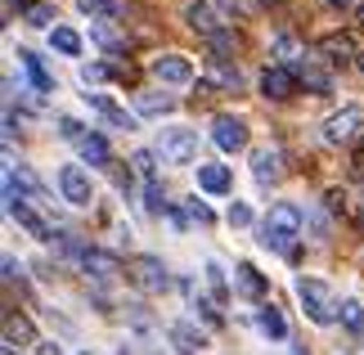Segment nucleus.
I'll return each instance as SVG.
<instances>
[{
  "label": "nucleus",
  "mask_w": 364,
  "mask_h": 355,
  "mask_svg": "<svg viewBox=\"0 0 364 355\" xmlns=\"http://www.w3.org/2000/svg\"><path fill=\"white\" fill-rule=\"evenodd\" d=\"M297 238H301V211L292 203H274L270 216L261 221V243L274 248V252H292Z\"/></svg>",
  "instance_id": "nucleus-1"
},
{
  "label": "nucleus",
  "mask_w": 364,
  "mask_h": 355,
  "mask_svg": "<svg viewBox=\"0 0 364 355\" xmlns=\"http://www.w3.org/2000/svg\"><path fill=\"white\" fill-rule=\"evenodd\" d=\"M297 302L306 310V319L311 324H333L338 319V302H333V292H328V283H319V279H297Z\"/></svg>",
  "instance_id": "nucleus-2"
},
{
  "label": "nucleus",
  "mask_w": 364,
  "mask_h": 355,
  "mask_svg": "<svg viewBox=\"0 0 364 355\" xmlns=\"http://www.w3.org/2000/svg\"><path fill=\"white\" fill-rule=\"evenodd\" d=\"M158 153H162V162L189 166L193 158H198V135H193V131H185V126H176V131H162V139H158Z\"/></svg>",
  "instance_id": "nucleus-3"
},
{
  "label": "nucleus",
  "mask_w": 364,
  "mask_h": 355,
  "mask_svg": "<svg viewBox=\"0 0 364 355\" xmlns=\"http://www.w3.org/2000/svg\"><path fill=\"white\" fill-rule=\"evenodd\" d=\"M360 126H364V112L360 108H342V112H333V117L324 122V139L328 144H351V139L360 135Z\"/></svg>",
  "instance_id": "nucleus-4"
},
{
  "label": "nucleus",
  "mask_w": 364,
  "mask_h": 355,
  "mask_svg": "<svg viewBox=\"0 0 364 355\" xmlns=\"http://www.w3.org/2000/svg\"><path fill=\"white\" fill-rule=\"evenodd\" d=\"M59 194H63V198H68L73 207H86V203H90V176L81 171L77 162L59 166Z\"/></svg>",
  "instance_id": "nucleus-5"
},
{
  "label": "nucleus",
  "mask_w": 364,
  "mask_h": 355,
  "mask_svg": "<svg viewBox=\"0 0 364 355\" xmlns=\"http://www.w3.org/2000/svg\"><path fill=\"white\" fill-rule=\"evenodd\" d=\"M153 77H158L162 86H185V81H193V63L180 59V54H158V59H153Z\"/></svg>",
  "instance_id": "nucleus-6"
},
{
  "label": "nucleus",
  "mask_w": 364,
  "mask_h": 355,
  "mask_svg": "<svg viewBox=\"0 0 364 355\" xmlns=\"http://www.w3.org/2000/svg\"><path fill=\"white\" fill-rule=\"evenodd\" d=\"M292 90H297V73L284 63H274V68H265L261 73V95L265 99H288Z\"/></svg>",
  "instance_id": "nucleus-7"
},
{
  "label": "nucleus",
  "mask_w": 364,
  "mask_h": 355,
  "mask_svg": "<svg viewBox=\"0 0 364 355\" xmlns=\"http://www.w3.org/2000/svg\"><path fill=\"white\" fill-rule=\"evenodd\" d=\"M212 139L225 153H239V149H247V126L239 117H216L212 122Z\"/></svg>",
  "instance_id": "nucleus-8"
},
{
  "label": "nucleus",
  "mask_w": 364,
  "mask_h": 355,
  "mask_svg": "<svg viewBox=\"0 0 364 355\" xmlns=\"http://www.w3.org/2000/svg\"><path fill=\"white\" fill-rule=\"evenodd\" d=\"M131 279H135L144 292H162V288H166V265H162L158 257H135Z\"/></svg>",
  "instance_id": "nucleus-9"
},
{
  "label": "nucleus",
  "mask_w": 364,
  "mask_h": 355,
  "mask_svg": "<svg viewBox=\"0 0 364 355\" xmlns=\"http://www.w3.org/2000/svg\"><path fill=\"white\" fill-rule=\"evenodd\" d=\"M166 337H171V346H176L180 355H198V351L207 346V337H203V329H193L189 319H176L171 329H166Z\"/></svg>",
  "instance_id": "nucleus-10"
},
{
  "label": "nucleus",
  "mask_w": 364,
  "mask_h": 355,
  "mask_svg": "<svg viewBox=\"0 0 364 355\" xmlns=\"http://www.w3.org/2000/svg\"><path fill=\"white\" fill-rule=\"evenodd\" d=\"M9 216L18 221V225H23V230L32 234V238H41V243H50V238H54V230H50V221H46V216H36V211L27 207L23 198H18V203H9Z\"/></svg>",
  "instance_id": "nucleus-11"
},
{
  "label": "nucleus",
  "mask_w": 364,
  "mask_h": 355,
  "mask_svg": "<svg viewBox=\"0 0 364 355\" xmlns=\"http://www.w3.org/2000/svg\"><path fill=\"white\" fill-rule=\"evenodd\" d=\"M230 184H234V176L225 162H198V189L203 194H230Z\"/></svg>",
  "instance_id": "nucleus-12"
},
{
  "label": "nucleus",
  "mask_w": 364,
  "mask_h": 355,
  "mask_svg": "<svg viewBox=\"0 0 364 355\" xmlns=\"http://www.w3.org/2000/svg\"><path fill=\"white\" fill-rule=\"evenodd\" d=\"M185 18H189V27H193V32H203L207 41H212L216 32H225V27L216 23V9L207 5V0H193V5H185Z\"/></svg>",
  "instance_id": "nucleus-13"
},
{
  "label": "nucleus",
  "mask_w": 364,
  "mask_h": 355,
  "mask_svg": "<svg viewBox=\"0 0 364 355\" xmlns=\"http://www.w3.org/2000/svg\"><path fill=\"white\" fill-rule=\"evenodd\" d=\"M319 54H324L328 63H346V59H360V50H355V41L346 36V32H328L324 41H319Z\"/></svg>",
  "instance_id": "nucleus-14"
},
{
  "label": "nucleus",
  "mask_w": 364,
  "mask_h": 355,
  "mask_svg": "<svg viewBox=\"0 0 364 355\" xmlns=\"http://www.w3.org/2000/svg\"><path fill=\"white\" fill-rule=\"evenodd\" d=\"M171 108H176L171 95H158V90H139L135 95V112H139V117H166Z\"/></svg>",
  "instance_id": "nucleus-15"
},
{
  "label": "nucleus",
  "mask_w": 364,
  "mask_h": 355,
  "mask_svg": "<svg viewBox=\"0 0 364 355\" xmlns=\"http://www.w3.org/2000/svg\"><path fill=\"white\" fill-rule=\"evenodd\" d=\"M86 99H90V108L100 112V117H108L113 126H122V131H131V126H135V117H131L126 108H117L113 99H104V95H90V90H86Z\"/></svg>",
  "instance_id": "nucleus-16"
},
{
  "label": "nucleus",
  "mask_w": 364,
  "mask_h": 355,
  "mask_svg": "<svg viewBox=\"0 0 364 355\" xmlns=\"http://www.w3.org/2000/svg\"><path fill=\"white\" fill-rule=\"evenodd\" d=\"M279 171H284V166H279V153L274 149H257V153H252V176H257L261 184H274Z\"/></svg>",
  "instance_id": "nucleus-17"
},
{
  "label": "nucleus",
  "mask_w": 364,
  "mask_h": 355,
  "mask_svg": "<svg viewBox=\"0 0 364 355\" xmlns=\"http://www.w3.org/2000/svg\"><path fill=\"white\" fill-rule=\"evenodd\" d=\"M234 279H239V288H243L247 297H257V302L265 297V275H261L252 261H239V265H234Z\"/></svg>",
  "instance_id": "nucleus-18"
},
{
  "label": "nucleus",
  "mask_w": 364,
  "mask_h": 355,
  "mask_svg": "<svg viewBox=\"0 0 364 355\" xmlns=\"http://www.w3.org/2000/svg\"><path fill=\"white\" fill-rule=\"evenodd\" d=\"M18 63L27 68V77H32V90H36V95H50V90H54L50 73H46V68H41V59H36L32 50H18Z\"/></svg>",
  "instance_id": "nucleus-19"
},
{
  "label": "nucleus",
  "mask_w": 364,
  "mask_h": 355,
  "mask_svg": "<svg viewBox=\"0 0 364 355\" xmlns=\"http://www.w3.org/2000/svg\"><path fill=\"white\" fill-rule=\"evenodd\" d=\"M257 324H261L265 337H274V342H284V337H288V324H284V315H279V306H270V302L257 310Z\"/></svg>",
  "instance_id": "nucleus-20"
},
{
  "label": "nucleus",
  "mask_w": 364,
  "mask_h": 355,
  "mask_svg": "<svg viewBox=\"0 0 364 355\" xmlns=\"http://www.w3.org/2000/svg\"><path fill=\"white\" fill-rule=\"evenodd\" d=\"M77 9L86 14V18L108 23V18H117V14H122V0H77Z\"/></svg>",
  "instance_id": "nucleus-21"
},
{
  "label": "nucleus",
  "mask_w": 364,
  "mask_h": 355,
  "mask_svg": "<svg viewBox=\"0 0 364 355\" xmlns=\"http://www.w3.org/2000/svg\"><path fill=\"white\" fill-rule=\"evenodd\" d=\"M18 342H32V319L9 315L5 319V346H18Z\"/></svg>",
  "instance_id": "nucleus-22"
},
{
  "label": "nucleus",
  "mask_w": 364,
  "mask_h": 355,
  "mask_svg": "<svg viewBox=\"0 0 364 355\" xmlns=\"http://www.w3.org/2000/svg\"><path fill=\"white\" fill-rule=\"evenodd\" d=\"M81 158H86L90 166H104L108 162V139L104 135H86L81 139Z\"/></svg>",
  "instance_id": "nucleus-23"
},
{
  "label": "nucleus",
  "mask_w": 364,
  "mask_h": 355,
  "mask_svg": "<svg viewBox=\"0 0 364 355\" xmlns=\"http://www.w3.org/2000/svg\"><path fill=\"white\" fill-rule=\"evenodd\" d=\"M81 265H86V275H100V279H108L117 270V261L104 257V252H81Z\"/></svg>",
  "instance_id": "nucleus-24"
},
{
  "label": "nucleus",
  "mask_w": 364,
  "mask_h": 355,
  "mask_svg": "<svg viewBox=\"0 0 364 355\" xmlns=\"http://www.w3.org/2000/svg\"><path fill=\"white\" fill-rule=\"evenodd\" d=\"M50 46L59 50V54H81V36L73 32V27H54V32H50Z\"/></svg>",
  "instance_id": "nucleus-25"
},
{
  "label": "nucleus",
  "mask_w": 364,
  "mask_h": 355,
  "mask_svg": "<svg viewBox=\"0 0 364 355\" xmlns=\"http://www.w3.org/2000/svg\"><path fill=\"white\" fill-rule=\"evenodd\" d=\"M338 319H342L351 333H360V329H364V306L355 302V297H346V302L338 306Z\"/></svg>",
  "instance_id": "nucleus-26"
},
{
  "label": "nucleus",
  "mask_w": 364,
  "mask_h": 355,
  "mask_svg": "<svg viewBox=\"0 0 364 355\" xmlns=\"http://www.w3.org/2000/svg\"><path fill=\"white\" fill-rule=\"evenodd\" d=\"M207 46H212V59H220V63H225L230 54L239 50V41H234V32H216L212 41H207Z\"/></svg>",
  "instance_id": "nucleus-27"
},
{
  "label": "nucleus",
  "mask_w": 364,
  "mask_h": 355,
  "mask_svg": "<svg viewBox=\"0 0 364 355\" xmlns=\"http://www.w3.org/2000/svg\"><path fill=\"white\" fill-rule=\"evenodd\" d=\"M301 81H306L315 95H328V73H324L319 63H306V68H301Z\"/></svg>",
  "instance_id": "nucleus-28"
},
{
  "label": "nucleus",
  "mask_w": 364,
  "mask_h": 355,
  "mask_svg": "<svg viewBox=\"0 0 364 355\" xmlns=\"http://www.w3.org/2000/svg\"><path fill=\"white\" fill-rule=\"evenodd\" d=\"M203 270H207V283H212V292H216V302H225V297H230V283H225V270H220L216 261H207Z\"/></svg>",
  "instance_id": "nucleus-29"
},
{
  "label": "nucleus",
  "mask_w": 364,
  "mask_h": 355,
  "mask_svg": "<svg viewBox=\"0 0 364 355\" xmlns=\"http://www.w3.org/2000/svg\"><path fill=\"white\" fill-rule=\"evenodd\" d=\"M144 207L153 211V216H162V211H166V198H162V184H158V180L144 184Z\"/></svg>",
  "instance_id": "nucleus-30"
},
{
  "label": "nucleus",
  "mask_w": 364,
  "mask_h": 355,
  "mask_svg": "<svg viewBox=\"0 0 364 355\" xmlns=\"http://www.w3.org/2000/svg\"><path fill=\"white\" fill-rule=\"evenodd\" d=\"M81 81H86V86H104V81H108V68L104 63H81Z\"/></svg>",
  "instance_id": "nucleus-31"
},
{
  "label": "nucleus",
  "mask_w": 364,
  "mask_h": 355,
  "mask_svg": "<svg viewBox=\"0 0 364 355\" xmlns=\"http://www.w3.org/2000/svg\"><path fill=\"white\" fill-rule=\"evenodd\" d=\"M50 18H54L50 5H32V9H27V23H32V27H50ZM50 32H54V27H50Z\"/></svg>",
  "instance_id": "nucleus-32"
},
{
  "label": "nucleus",
  "mask_w": 364,
  "mask_h": 355,
  "mask_svg": "<svg viewBox=\"0 0 364 355\" xmlns=\"http://www.w3.org/2000/svg\"><path fill=\"white\" fill-rule=\"evenodd\" d=\"M189 216L198 221V225H212V221H216V216H212V207H207L203 198H189Z\"/></svg>",
  "instance_id": "nucleus-33"
},
{
  "label": "nucleus",
  "mask_w": 364,
  "mask_h": 355,
  "mask_svg": "<svg viewBox=\"0 0 364 355\" xmlns=\"http://www.w3.org/2000/svg\"><path fill=\"white\" fill-rule=\"evenodd\" d=\"M59 135H63V139H77V144L86 139V135H81V122H77V117H59Z\"/></svg>",
  "instance_id": "nucleus-34"
},
{
  "label": "nucleus",
  "mask_w": 364,
  "mask_h": 355,
  "mask_svg": "<svg viewBox=\"0 0 364 355\" xmlns=\"http://www.w3.org/2000/svg\"><path fill=\"white\" fill-rule=\"evenodd\" d=\"M230 225H252V207L247 203H234L230 207Z\"/></svg>",
  "instance_id": "nucleus-35"
},
{
  "label": "nucleus",
  "mask_w": 364,
  "mask_h": 355,
  "mask_svg": "<svg viewBox=\"0 0 364 355\" xmlns=\"http://www.w3.org/2000/svg\"><path fill=\"white\" fill-rule=\"evenodd\" d=\"M274 50L284 54V59H292V54H297V41H292V36H279V41H274Z\"/></svg>",
  "instance_id": "nucleus-36"
},
{
  "label": "nucleus",
  "mask_w": 364,
  "mask_h": 355,
  "mask_svg": "<svg viewBox=\"0 0 364 355\" xmlns=\"http://www.w3.org/2000/svg\"><path fill=\"white\" fill-rule=\"evenodd\" d=\"M193 306L203 310V319H207V324H220V315H216V310H212V302H193Z\"/></svg>",
  "instance_id": "nucleus-37"
},
{
  "label": "nucleus",
  "mask_w": 364,
  "mask_h": 355,
  "mask_svg": "<svg viewBox=\"0 0 364 355\" xmlns=\"http://www.w3.org/2000/svg\"><path fill=\"white\" fill-rule=\"evenodd\" d=\"M166 221H171V230H176V234L185 230V216H180V211H171V207H166Z\"/></svg>",
  "instance_id": "nucleus-38"
},
{
  "label": "nucleus",
  "mask_w": 364,
  "mask_h": 355,
  "mask_svg": "<svg viewBox=\"0 0 364 355\" xmlns=\"http://www.w3.org/2000/svg\"><path fill=\"white\" fill-rule=\"evenodd\" d=\"M18 270H23L18 261H14V257H5V279H18Z\"/></svg>",
  "instance_id": "nucleus-39"
},
{
  "label": "nucleus",
  "mask_w": 364,
  "mask_h": 355,
  "mask_svg": "<svg viewBox=\"0 0 364 355\" xmlns=\"http://www.w3.org/2000/svg\"><path fill=\"white\" fill-rule=\"evenodd\" d=\"M36 355H63V351L54 346V342H41V346H36Z\"/></svg>",
  "instance_id": "nucleus-40"
},
{
  "label": "nucleus",
  "mask_w": 364,
  "mask_h": 355,
  "mask_svg": "<svg viewBox=\"0 0 364 355\" xmlns=\"http://www.w3.org/2000/svg\"><path fill=\"white\" fill-rule=\"evenodd\" d=\"M328 5H333V9H346V5H351V0H328Z\"/></svg>",
  "instance_id": "nucleus-41"
},
{
  "label": "nucleus",
  "mask_w": 364,
  "mask_h": 355,
  "mask_svg": "<svg viewBox=\"0 0 364 355\" xmlns=\"http://www.w3.org/2000/svg\"><path fill=\"white\" fill-rule=\"evenodd\" d=\"M0 355H18V351H14V346H5V351H0Z\"/></svg>",
  "instance_id": "nucleus-42"
},
{
  "label": "nucleus",
  "mask_w": 364,
  "mask_h": 355,
  "mask_svg": "<svg viewBox=\"0 0 364 355\" xmlns=\"http://www.w3.org/2000/svg\"><path fill=\"white\" fill-rule=\"evenodd\" d=\"M355 63H360V73H364V50H360V59H355Z\"/></svg>",
  "instance_id": "nucleus-43"
},
{
  "label": "nucleus",
  "mask_w": 364,
  "mask_h": 355,
  "mask_svg": "<svg viewBox=\"0 0 364 355\" xmlns=\"http://www.w3.org/2000/svg\"><path fill=\"white\" fill-rule=\"evenodd\" d=\"M360 27H364V5H360Z\"/></svg>",
  "instance_id": "nucleus-44"
}]
</instances>
